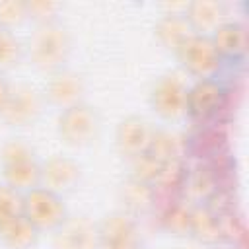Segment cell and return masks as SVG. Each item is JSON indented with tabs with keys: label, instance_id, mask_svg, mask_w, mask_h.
Instances as JSON below:
<instances>
[{
	"label": "cell",
	"instance_id": "cell-1",
	"mask_svg": "<svg viewBox=\"0 0 249 249\" xmlns=\"http://www.w3.org/2000/svg\"><path fill=\"white\" fill-rule=\"evenodd\" d=\"M29 56L31 62L45 70V72H56L60 70L62 62L68 56L70 41L66 29L56 21L39 23L35 31L29 37Z\"/></svg>",
	"mask_w": 249,
	"mask_h": 249
},
{
	"label": "cell",
	"instance_id": "cell-2",
	"mask_svg": "<svg viewBox=\"0 0 249 249\" xmlns=\"http://www.w3.org/2000/svg\"><path fill=\"white\" fill-rule=\"evenodd\" d=\"M0 163L6 185L16 191H31L41 183V165L37 163L33 150L21 140H10L2 146Z\"/></svg>",
	"mask_w": 249,
	"mask_h": 249
},
{
	"label": "cell",
	"instance_id": "cell-3",
	"mask_svg": "<svg viewBox=\"0 0 249 249\" xmlns=\"http://www.w3.org/2000/svg\"><path fill=\"white\" fill-rule=\"evenodd\" d=\"M21 214L37 230H53L66 220V210L60 196L45 187H33L23 195Z\"/></svg>",
	"mask_w": 249,
	"mask_h": 249
},
{
	"label": "cell",
	"instance_id": "cell-4",
	"mask_svg": "<svg viewBox=\"0 0 249 249\" xmlns=\"http://www.w3.org/2000/svg\"><path fill=\"white\" fill-rule=\"evenodd\" d=\"M175 54L179 56L181 64L198 80L212 78L218 72L222 60L210 35H196V33Z\"/></svg>",
	"mask_w": 249,
	"mask_h": 249
},
{
	"label": "cell",
	"instance_id": "cell-5",
	"mask_svg": "<svg viewBox=\"0 0 249 249\" xmlns=\"http://www.w3.org/2000/svg\"><path fill=\"white\" fill-rule=\"evenodd\" d=\"M187 91L189 88L179 74H165L154 84L150 103L161 119L173 121L187 113Z\"/></svg>",
	"mask_w": 249,
	"mask_h": 249
},
{
	"label": "cell",
	"instance_id": "cell-6",
	"mask_svg": "<svg viewBox=\"0 0 249 249\" xmlns=\"http://www.w3.org/2000/svg\"><path fill=\"white\" fill-rule=\"evenodd\" d=\"M99 132V119L95 111L84 103L64 109L58 117V134L70 146H86Z\"/></svg>",
	"mask_w": 249,
	"mask_h": 249
},
{
	"label": "cell",
	"instance_id": "cell-7",
	"mask_svg": "<svg viewBox=\"0 0 249 249\" xmlns=\"http://www.w3.org/2000/svg\"><path fill=\"white\" fill-rule=\"evenodd\" d=\"M41 113V95L27 84L12 86L10 97L0 111V117L12 126H25Z\"/></svg>",
	"mask_w": 249,
	"mask_h": 249
},
{
	"label": "cell",
	"instance_id": "cell-8",
	"mask_svg": "<svg viewBox=\"0 0 249 249\" xmlns=\"http://www.w3.org/2000/svg\"><path fill=\"white\" fill-rule=\"evenodd\" d=\"M99 230V249H138L140 235L130 214L115 212L103 220Z\"/></svg>",
	"mask_w": 249,
	"mask_h": 249
},
{
	"label": "cell",
	"instance_id": "cell-9",
	"mask_svg": "<svg viewBox=\"0 0 249 249\" xmlns=\"http://www.w3.org/2000/svg\"><path fill=\"white\" fill-rule=\"evenodd\" d=\"M54 249H99V230L88 218H66L54 233Z\"/></svg>",
	"mask_w": 249,
	"mask_h": 249
},
{
	"label": "cell",
	"instance_id": "cell-10",
	"mask_svg": "<svg viewBox=\"0 0 249 249\" xmlns=\"http://www.w3.org/2000/svg\"><path fill=\"white\" fill-rule=\"evenodd\" d=\"M154 136V128L140 117H128L124 119L117 128V150L121 156L134 160L148 152L150 142Z\"/></svg>",
	"mask_w": 249,
	"mask_h": 249
},
{
	"label": "cell",
	"instance_id": "cell-11",
	"mask_svg": "<svg viewBox=\"0 0 249 249\" xmlns=\"http://www.w3.org/2000/svg\"><path fill=\"white\" fill-rule=\"evenodd\" d=\"M80 179V165L64 156H53L41 163V183L53 193L72 191Z\"/></svg>",
	"mask_w": 249,
	"mask_h": 249
},
{
	"label": "cell",
	"instance_id": "cell-12",
	"mask_svg": "<svg viewBox=\"0 0 249 249\" xmlns=\"http://www.w3.org/2000/svg\"><path fill=\"white\" fill-rule=\"evenodd\" d=\"M45 93L49 97L51 103L68 109L72 105H78L82 95H84V82L78 74L70 72V70H56L47 86H45Z\"/></svg>",
	"mask_w": 249,
	"mask_h": 249
},
{
	"label": "cell",
	"instance_id": "cell-13",
	"mask_svg": "<svg viewBox=\"0 0 249 249\" xmlns=\"http://www.w3.org/2000/svg\"><path fill=\"white\" fill-rule=\"evenodd\" d=\"M222 103V88L212 78L198 80L187 91V113L193 119H208L218 111Z\"/></svg>",
	"mask_w": 249,
	"mask_h": 249
},
{
	"label": "cell",
	"instance_id": "cell-14",
	"mask_svg": "<svg viewBox=\"0 0 249 249\" xmlns=\"http://www.w3.org/2000/svg\"><path fill=\"white\" fill-rule=\"evenodd\" d=\"M185 19L196 35L214 33L224 23V6L214 0H195L187 4Z\"/></svg>",
	"mask_w": 249,
	"mask_h": 249
},
{
	"label": "cell",
	"instance_id": "cell-15",
	"mask_svg": "<svg viewBox=\"0 0 249 249\" xmlns=\"http://www.w3.org/2000/svg\"><path fill=\"white\" fill-rule=\"evenodd\" d=\"M154 31H156V39L167 51H173V53H177L195 35L185 16H173V14H163L158 19Z\"/></svg>",
	"mask_w": 249,
	"mask_h": 249
},
{
	"label": "cell",
	"instance_id": "cell-16",
	"mask_svg": "<svg viewBox=\"0 0 249 249\" xmlns=\"http://www.w3.org/2000/svg\"><path fill=\"white\" fill-rule=\"evenodd\" d=\"M187 152V140L175 130H154L148 154L154 156L160 163L181 161Z\"/></svg>",
	"mask_w": 249,
	"mask_h": 249
},
{
	"label": "cell",
	"instance_id": "cell-17",
	"mask_svg": "<svg viewBox=\"0 0 249 249\" xmlns=\"http://www.w3.org/2000/svg\"><path fill=\"white\" fill-rule=\"evenodd\" d=\"M210 39L220 56H239L247 47L245 27L239 23H233V21H224L210 35Z\"/></svg>",
	"mask_w": 249,
	"mask_h": 249
},
{
	"label": "cell",
	"instance_id": "cell-18",
	"mask_svg": "<svg viewBox=\"0 0 249 249\" xmlns=\"http://www.w3.org/2000/svg\"><path fill=\"white\" fill-rule=\"evenodd\" d=\"M0 237L12 249H27L37 239V228L23 214H19L0 226Z\"/></svg>",
	"mask_w": 249,
	"mask_h": 249
},
{
	"label": "cell",
	"instance_id": "cell-19",
	"mask_svg": "<svg viewBox=\"0 0 249 249\" xmlns=\"http://www.w3.org/2000/svg\"><path fill=\"white\" fill-rule=\"evenodd\" d=\"M191 233L202 243H216L222 239L218 216L206 206L191 208Z\"/></svg>",
	"mask_w": 249,
	"mask_h": 249
},
{
	"label": "cell",
	"instance_id": "cell-20",
	"mask_svg": "<svg viewBox=\"0 0 249 249\" xmlns=\"http://www.w3.org/2000/svg\"><path fill=\"white\" fill-rule=\"evenodd\" d=\"M154 187L142 181H136L130 177V181L123 187V200L128 210L132 212H144L154 204Z\"/></svg>",
	"mask_w": 249,
	"mask_h": 249
},
{
	"label": "cell",
	"instance_id": "cell-21",
	"mask_svg": "<svg viewBox=\"0 0 249 249\" xmlns=\"http://www.w3.org/2000/svg\"><path fill=\"white\" fill-rule=\"evenodd\" d=\"M218 187L214 185V175L210 169H195L189 177H185V191L196 198V200H202V198H208Z\"/></svg>",
	"mask_w": 249,
	"mask_h": 249
},
{
	"label": "cell",
	"instance_id": "cell-22",
	"mask_svg": "<svg viewBox=\"0 0 249 249\" xmlns=\"http://www.w3.org/2000/svg\"><path fill=\"white\" fill-rule=\"evenodd\" d=\"M163 226L167 231H171L175 235L191 233V208H187L185 204L171 206L167 210V214L163 216Z\"/></svg>",
	"mask_w": 249,
	"mask_h": 249
},
{
	"label": "cell",
	"instance_id": "cell-23",
	"mask_svg": "<svg viewBox=\"0 0 249 249\" xmlns=\"http://www.w3.org/2000/svg\"><path fill=\"white\" fill-rule=\"evenodd\" d=\"M23 196L8 185H0V226L21 214Z\"/></svg>",
	"mask_w": 249,
	"mask_h": 249
},
{
	"label": "cell",
	"instance_id": "cell-24",
	"mask_svg": "<svg viewBox=\"0 0 249 249\" xmlns=\"http://www.w3.org/2000/svg\"><path fill=\"white\" fill-rule=\"evenodd\" d=\"M161 165H163V163H160L154 156H150V154L146 152V154H142V156H138V158L132 160V179L152 185V183L156 181V177H158Z\"/></svg>",
	"mask_w": 249,
	"mask_h": 249
},
{
	"label": "cell",
	"instance_id": "cell-25",
	"mask_svg": "<svg viewBox=\"0 0 249 249\" xmlns=\"http://www.w3.org/2000/svg\"><path fill=\"white\" fill-rule=\"evenodd\" d=\"M27 18V2L6 0L0 2V27L8 29L10 25H18Z\"/></svg>",
	"mask_w": 249,
	"mask_h": 249
},
{
	"label": "cell",
	"instance_id": "cell-26",
	"mask_svg": "<svg viewBox=\"0 0 249 249\" xmlns=\"http://www.w3.org/2000/svg\"><path fill=\"white\" fill-rule=\"evenodd\" d=\"M19 54H21V45L16 39V35L8 29H2L0 31V66L6 68L16 64Z\"/></svg>",
	"mask_w": 249,
	"mask_h": 249
},
{
	"label": "cell",
	"instance_id": "cell-27",
	"mask_svg": "<svg viewBox=\"0 0 249 249\" xmlns=\"http://www.w3.org/2000/svg\"><path fill=\"white\" fill-rule=\"evenodd\" d=\"M56 10H58L56 2H45V0L27 2V18H33L39 23L53 21V16L56 14Z\"/></svg>",
	"mask_w": 249,
	"mask_h": 249
},
{
	"label": "cell",
	"instance_id": "cell-28",
	"mask_svg": "<svg viewBox=\"0 0 249 249\" xmlns=\"http://www.w3.org/2000/svg\"><path fill=\"white\" fill-rule=\"evenodd\" d=\"M10 91H12V86L6 82L4 76H0V111H2V107L6 105V101H8V97H10Z\"/></svg>",
	"mask_w": 249,
	"mask_h": 249
},
{
	"label": "cell",
	"instance_id": "cell-29",
	"mask_svg": "<svg viewBox=\"0 0 249 249\" xmlns=\"http://www.w3.org/2000/svg\"><path fill=\"white\" fill-rule=\"evenodd\" d=\"M2 29H4V27H0V31H2Z\"/></svg>",
	"mask_w": 249,
	"mask_h": 249
}]
</instances>
